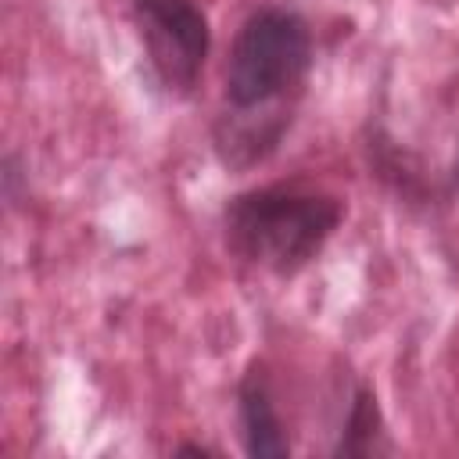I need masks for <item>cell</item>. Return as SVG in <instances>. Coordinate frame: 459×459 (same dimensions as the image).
<instances>
[{
	"label": "cell",
	"mask_w": 459,
	"mask_h": 459,
	"mask_svg": "<svg viewBox=\"0 0 459 459\" xmlns=\"http://www.w3.org/2000/svg\"><path fill=\"white\" fill-rule=\"evenodd\" d=\"M380 437H384V412H380L377 391L369 384H359L351 391L344 423H341L330 452L333 455H373L380 448Z\"/></svg>",
	"instance_id": "5"
},
{
	"label": "cell",
	"mask_w": 459,
	"mask_h": 459,
	"mask_svg": "<svg viewBox=\"0 0 459 459\" xmlns=\"http://www.w3.org/2000/svg\"><path fill=\"white\" fill-rule=\"evenodd\" d=\"M312 29L294 7L251 11L226 57L222 108L212 122V151L230 172H247L276 154L312 72Z\"/></svg>",
	"instance_id": "1"
},
{
	"label": "cell",
	"mask_w": 459,
	"mask_h": 459,
	"mask_svg": "<svg viewBox=\"0 0 459 459\" xmlns=\"http://www.w3.org/2000/svg\"><path fill=\"white\" fill-rule=\"evenodd\" d=\"M4 172H0V186H4V201L14 208V204H22V201H29V172H25V165H22V158L14 154V151H7L4 154V165H0Z\"/></svg>",
	"instance_id": "6"
},
{
	"label": "cell",
	"mask_w": 459,
	"mask_h": 459,
	"mask_svg": "<svg viewBox=\"0 0 459 459\" xmlns=\"http://www.w3.org/2000/svg\"><path fill=\"white\" fill-rule=\"evenodd\" d=\"M126 7L161 93L176 100L190 97L212 50L208 14L197 0H126Z\"/></svg>",
	"instance_id": "3"
},
{
	"label": "cell",
	"mask_w": 459,
	"mask_h": 459,
	"mask_svg": "<svg viewBox=\"0 0 459 459\" xmlns=\"http://www.w3.org/2000/svg\"><path fill=\"white\" fill-rule=\"evenodd\" d=\"M172 455H215V448L208 445H197V441H186V445H176Z\"/></svg>",
	"instance_id": "7"
},
{
	"label": "cell",
	"mask_w": 459,
	"mask_h": 459,
	"mask_svg": "<svg viewBox=\"0 0 459 459\" xmlns=\"http://www.w3.org/2000/svg\"><path fill=\"white\" fill-rule=\"evenodd\" d=\"M337 194L305 183H265L240 190L222 208V240L233 258L280 280L308 269L344 222Z\"/></svg>",
	"instance_id": "2"
},
{
	"label": "cell",
	"mask_w": 459,
	"mask_h": 459,
	"mask_svg": "<svg viewBox=\"0 0 459 459\" xmlns=\"http://www.w3.org/2000/svg\"><path fill=\"white\" fill-rule=\"evenodd\" d=\"M237 423H240V441H244L247 455H255V459L290 455V437H287L283 416L276 409L265 362H258V359H251L237 380Z\"/></svg>",
	"instance_id": "4"
}]
</instances>
